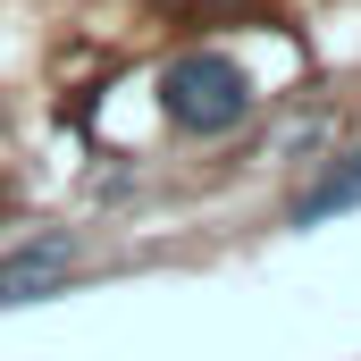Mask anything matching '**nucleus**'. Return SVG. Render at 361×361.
I'll return each mask as SVG.
<instances>
[{
  "instance_id": "1",
  "label": "nucleus",
  "mask_w": 361,
  "mask_h": 361,
  "mask_svg": "<svg viewBox=\"0 0 361 361\" xmlns=\"http://www.w3.org/2000/svg\"><path fill=\"white\" fill-rule=\"evenodd\" d=\"M160 109L177 118L185 135H227V126H244L252 85H244L235 59H219V51H185L177 68L160 76Z\"/></svg>"
},
{
  "instance_id": "2",
  "label": "nucleus",
  "mask_w": 361,
  "mask_h": 361,
  "mask_svg": "<svg viewBox=\"0 0 361 361\" xmlns=\"http://www.w3.org/2000/svg\"><path fill=\"white\" fill-rule=\"evenodd\" d=\"M68 269H76V244H68V235H42V244L8 252V261H0V311H8V302H42Z\"/></svg>"
},
{
  "instance_id": "3",
  "label": "nucleus",
  "mask_w": 361,
  "mask_h": 361,
  "mask_svg": "<svg viewBox=\"0 0 361 361\" xmlns=\"http://www.w3.org/2000/svg\"><path fill=\"white\" fill-rule=\"evenodd\" d=\"M336 210H361V152H353V160H336L328 177L294 202V227H328Z\"/></svg>"
}]
</instances>
